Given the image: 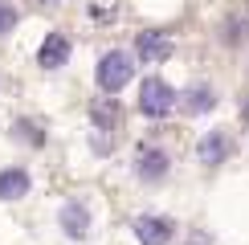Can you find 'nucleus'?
<instances>
[{"label": "nucleus", "instance_id": "3", "mask_svg": "<svg viewBox=\"0 0 249 245\" xmlns=\"http://www.w3.org/2000/svg\"><path fill=\"white\" fill-rule=\"evenodd\" d=\"M172 53H176V45H172L168 33H155V29H147V33L135 37V57L147 61V66H160V61H168Z\"/></svg>", "mask_w": 249, "mask_h": 245}, {"label": "nucleus", "instance_id": "11", "mask_svg": "<svg viewBox=\"0 0 249 245\" xmlns=\"http://www.w3.org/2000/svg\"><path fill=\"white\" fill-rule=\"evenodd\" d=\"M29 184L33 180H29L25 168H4L0 172V200H20L29 192Z\"/></svg>", "mask_w": 249, "mask_h": 245}, {"label": "nucleus", "instance_id": "4", "mask_svg": "<svg viewBox=\"0 0 249 245\" xmlns=\"http://www.w3.org/2000/svg\"><path fill=\"white\" fill-rule=\"evenodd\" d=\"M172 172V156L163 147H139V156H135V176L139 180H147V184H155V180H163Z\"/></svg>", "mask_w": 249, "mask_h": 245}, {"label": "nucleus", "instance_id": "14", "mask_svg": "<svg viewBox=\"0 0 249 245\" xmlns=\"http://www.w3.org/2000/svg\"><path fill=\"white\" fill-rule=\"evenodd\" d=\"M45 4H61V0H45Z\"/></svg>", "mask_w": 249, "mask_h": 245}, {"label": "nucleus", "instance_id": "6", "mask_svg": "<svg viewBox=\"0 0 249 245\" xmlns=\"http://www.w3.org/2000/svg\"><path fill=\"white\" fill-rule=\"evenodd\" d=\"M135 237H139V245H168L176 237V229H172L168 217L143 212V217H135Z\"/></svg>", "mask_w": 249, "mask_h": 245}, {"label": "nucleus", "instance_id": "7", "mask_svg": "<svg viewBox=\"0 0 249 245\" xmlns=\"http://www.w3.org/2000/svg\"><path fill=\"white\" fill-rule=\"evenodd\" d=\"M233 151V143L225 131H204L200 143H196V156H200V163H209V168H216V163H225Z\"/></svg>", "mask_w": 249, "mask_h": 245}, {"label": "nucleus", "instance_id": "9", "mask_svg": "<svg viewBox=\"0 0 249 245\" xmlns=\"http://www.w3.org/2000/svg\"><path fill=\"white\" fill-rule=\"evenodd\" d=\"M66 61H70V37L66 33H49L45 41H41V49H37V66L61 70Z\"/></svg>", "mask_w": 249, "mask_h": 245}, {"label": "nucleus", "instance_id": "5", "mask_svg": "<svg viewBox=\"0 0 249 245\" xmlns=\"http://www.w3.org/2000/svg\"><path fill=\"white\" fill-rule=\"evenodd\" d=\"M119 115H123L119 98H94V102H90V122H94V131H98V135H94L98 147H107V135L119 127Z\"/></svg>", "mask_w": 249, "mask_h": 245}, {"label": "nucleus", "instance_id": "8", "mask_svg": "<svg viewBox=\"0 0 249 245\" xmlns=\"http://www.w3.org/2000/svg\"><path fill=\"white\" fill-rule=\"evenodd\" d=\"M61 229H66L70 241H86L90 237V212H86V204H82V200L61 204Z\"/></svg>", "mask_w": 249, "mask_h": 245}, {"label": "nucleus", "instance_id": "12", "mask_svg": "<svg viewBox=\"0 0 249 245\" xmlns=\"http://www.w3.org/2000/svg\"><path fill=\"white\" fill-rule=\"evenodd\" d=\"M17 20H20L17 4H8V0H0V37H4V33H13V29H17Z\"/></svg>", "mask_w": 249, "mask_h": 245}, {"label": "nucleus", "instance_id": "2", "mask_svg": "<svg viewBox=\"0 0 249 245\" xmlns=\"http://www.w3.org/2000/svg\"><path fill=\"white\" fill-rule=\"evenodd\" d=\"M176 102H180V94H176L163 78H143V86H139V110L147 119H168L176 110Z\"/></svg>", "mask_w": 249, "mask_h": 245}, {"label": "nucleus", "instance_id": "13", "mask_svg": "<svg viewBox=\"0 0 249 245\" xmlns=\"http://www.w3.org/2000/svg\"><path fill=\"white\" fill-rule=\"evenodd\" d=\"M184 245H213V233H204V229H188Z\"/></svg>", "mask_w": 249, "mask_h": 245}, {"label": "nucleus", "instance_id": "1", "mask_svg": "<svg viewBox=\"0 0 249 245\" xmlns=\"http://www.w3.org/2000/svg\"><path fill=\"white\" fill-rule=\"evenodd\" d=\"M131 74H135V61H131V53H123V49H107V53L98 57V70H94L102 94H119L131 82Z\"/></svg>", "mask_w": 249, "mask_h": 245}, {"label": "nucleus", "instance_id": "10", "mask_svg": "<svg viewBox=\"0 0 249 245\" xmlns=\"http://www.w3.org/2000/svg\"><path fill=\"white\" fill-rule=\"evenodd\" d=\"M180 106L188 110V115H209V110L216 106V90L209 86V82H196V86H188L180 94Z\"/></svg>", "mask_w": 249, "mask_h": 245}]
</instances>
